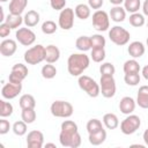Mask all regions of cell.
<instances>
[{"label":"cell","mask_w":148,"mask_h":148,"mask_svg":"<svg viewBox=\"0 0 148 148\" xmlns=\"http://www.w3.org/2000/svg\"><path fill=\"white\" fill-rule=\"evenodd\" d=\"M59 141L62 147L77 148L81 146V135L79 133L77 125L73 120H64L61 123Z\"/></svg>","instance_id":"obj_1"},{"label":"cell","mask_w":148,"mask_h":148,"mask_svg":"<svg viewBox=\"0 0 148 148\" xmlns=\"http://www.w3.org/2000/svg\"><path fill=\"white\" fill-rule=\"evenodd\" d=\"M90 59L84 53H73L67 59V69L72 76H80L89 67Z\"/></svg>","instance_id":"obj_2"},{"label":"cell","mask_w":148,"mask_h":148,"mask_svg":"<svg viewBox=\"0 0 148 148\" xmlns=\"http://www.w3.org/2000/svg\"><path fill=\"white\" fill-rule=\"evenodd\" d=\"M77 83H79V87L88 96H90L92 98L97 97L101 94V88H99L98 83L88 75H80L77 79Z\"/></svg>","instance_id":"obj_3"},{"label":"cell","mask_w":148,"mask_h":148,"mask_svg":"<svg viewBox=\"0 0 148 148\" xmlns=\"http://www.w3.org/2000/svg\"><path fill=\"white\" fill-rule=\"evenodd\" d=\"M45 60V46L37 44L24 52V61L28 65H37Z\"/></svg>","instance_id":"obj_4"},{"label":"cell","mask_w":148,"mask_h":148,"mask_svg":"<svg viewBox=\"0 0 148 148\" xmlns=\"http://www.w3.org/2000/svg\"><path fill=\"white\" fill-rule=\"evenodd\" d=\"M50 111H51L52 116H54L57 118H69L73 114L74 109L69 102L54 101L50 106Z\"/></svg>","instance_id":"obj_5"},{"label":"cell","mask_w":148,"mask_h":148,"mask_svg":"<svg viewBox=\"0 0 148 148\" xmlns=\"http://www.w3.org/2000/svg\"><path fill=\"white\" fill-rule=\"evenodd\" d=\"M130 37H131L130 32L125 28L119 27V25L112 27L110 29V31H109V38H110V40L113 44L118 45V46L126 45L128 43V40H130Z\"/></svg>","instance_id":"obj_6"},{"label":"cell","mask_w":148,"mask_h":148,"mask_svg":"<svg viewBox=\"0 0 148 148\" xmlns=\"http://www.w3.org/2000/svg\"><path fill=\"white\" fill-rule=\"evenodd\" d=\"M141 125V120L136 114H127V117L120 123V131L125 135L135 133Z\"/></svg>","instance_id":"obj_7"},{"label":"cell","mask_w":148,"mask_h":148,"mask_svg":"<svg viewBox=\"0 0 148 148\" xmlns=\"http://www.w3.org/2000/svg\"><path fill=\"white\" fill-rule=\"evenodd\" d=\"M92 27L97 31H106L110 28V16L108 13L97 9L92 14Z\"/></svg>","instance_id":"obj_8"},{"label":"cell","mask_w":148,"mask_h":148,"mask_svg":"<svg viewBox=\"0 0 148 148\" xmlns=\"http://www.w3.org/2000/svg\"><path fill=\"white\" fill-rule=\"evenodd\" d=\"M99 88L101 94L105 98H111L116 95V81L113 76H105L101 75L99 80Z\"/></svg>","instance_id":"obj_9"},{"label":"cell","mask_w":148,"mask_h":148,"mask_svg":"<svg viewBox=\"0 0 148 148\" xmlns=\"http://www.w3.org/2000/svg\"><path fill=\"white\" fill-rule=\"evenodd\" d=\"M16 40L23 46H30L36 40L35 32L29 28H18L15 34Z\"/></svg>","instance_id":"obj_10"},{"label":"cell","mask_w":148,"mask_h":148,"mask_svg":"<svg viewBox=\"0 0 148 148\" xmlns=\"http://www.w3.org/2000/svg\"><path fill=\"white\" fill-rule=\"evenodd\" d=\"M27 75H28V67L25 65L18 62L12 67L8 80L12 83H22V81L27 77Z\"/></svg>","instance_id":"obj_11"},{"label":"cell","mask_w":148,"mask_h":148,"mask_svg":"<svg viewBox=\"0 0 148 148\" xmlns=\"http://www.w3.org/2000/svg\"><path fill=\"white\" fill-rule=\"evenodd\" d=\"M74 10L72 8H64L58 18V24L64 30H69L74 25Z\"/></svg>","instance_id":"obj_12"},{"label":"cell","mask_w":148,"mask_h":148,"mask_svg":"<svg viewBox=\"0 0 148 148\" xmlns=\"http://www.w3.org/2000/svg\"><path fill=\"white\" fill-rule=\"evenodd\" d=\"M44 145V134L40 131H30L27 135V146L29 148H42Z\"/></svg>","instance_id":"obj_13"},{"label":"cell","mask_w":148,"mask_h":148,"mask_svg":"<svg viewBox=\"0 0 148 148\" xmlns=\"http://www.w3.org/2000/svg\"><path fill=\"white\" fill-rule=\"evenodd\" d=\"M22 90V83H6L1 89V95L5 99H13L15 98Z\"/></svg>","instance_id":"obj_14"},{"label":"cell","mask_w":148,"mask_h":148,"mask_svg":"<svg viewBox=\"0 0 148 148\" xmlns=\"http://www.w3.org/2000/svg\"><path fill=\"white\" fill-rule=\"evenodd\" d=\"M17 50V44L14 39H3L0 43V53L3 57H12Z\"/></svg>","instance_id":"obj_15"},{"label":"cell","mask_w":148,"mask_h":148,"mask_svg":"<svg viewBox=\"0 0 148 148\" xmlns=\"http://www.w3.org/2000/svg\"><path fill=\"white\" fill-rule=\"evenodd\" d=\"M135 105H136V102L132 97L125 96L119 102V110L124 114H131L135 110Z\"/></svg>","instance_id":"obj_16"},{"label":"cell","mask_w":148,"mask_h":148,"mask_svg":"<svg viewBox=\"0 0 148 148\" xmlns=\"http://www.w3.org/2000/svg\"><path fill=\"white\" fill-rule=\"evenodd\" d=\"M145 51H146V47L145 45L139 42V40H135V42H132L130 45H128V49H127V52L128 54L133 58V59H136V58H140L145 54Z\"/></svg>","instance_id":"obj_17"},{"label":"cell","mask_w":148,"mask_h":148,"mask_svg":"<svg viewBox=\"0 0 148 148\" xmlns=\"http://www.w3.org/2000/svg\"><path fill=\"white\" fill-rule=\"evenodd\" d=\"M60 58V50L56 45H47L45 47V61L49 64H54Z\"/></svg>","instance_id":"obj_18"},{"label":"cell","mask_w":148,"mask_h":148,"mask_svg":"<svg viewBox=\"0 0 148 148\" xmlns=\"http://www.w3.org/2000/svg\"><path fill=\"white\" fill-rule=\"evenodd\" d=\"M28 5V0H10L9 13L14 15H21Z\"/></svg>","instance_id":"obj_19"},{"label":"cell","mask_w":148,"mask_h":148,"mask_svg":"<svg viewBox=\"0 0 148 148\" xmlns=\"http://www.w3.org/2000/svg\"><path fill=\"white\" fill-rule=\"evenodd\" d=\"M136 104L142 109H148V86H141L136 95Z\"/></svg>","instance_id":"obj_20"},{"label":"cell","mask_w":148,"mask_h":148,"mask_svg":"<svg viewBox=\"0 0 148 148\" xmlns=\"http://www.w3.org/2000/svg\"><path fill=\"white\" fill-rule=\"evenodd\" d=\"M110 18L113 22H123L126 18V10L125 8H123L121 6H114L111 8L110 10Z\"/></svg>","instance_id":"obj_21"},{"label":"cell","mask_w":148,"mask_h":148,"mask_svg":"<svg viewBox=\"0 0 148 148\" xmlns=\"http://www.w3.org/2000/svg\"><path fill=\"white\" fill-rule=\"evenodd\" d=\"M88 139L92 146H99L106 140V131L104 128H102L95 133H90Z\"/></svg>","instance_id":"obj_22"},{"label":"cell","mask_w":148,"mask_h":148,"mask_svg":"<svg viewBox=\"0 0 148 148\" xmlns=\"http://www.w3.org/2000/svg\"><path fill=\"white\" fill-rule=\"evenodd\" d=\"M39 20H40V16L36 10H29L28 13H25V15L23 17V22L28 28H32V27L37 25Z\"/></svg>","instance_id":"obj_23"},{"label":"cell","mask_w":148,"mask_h":148,"mask_svg":"<svg viewBox=\"0 0 148 148\" xmlns=\"http://www.w3.org/2000/svg\"><path fill=\"white\" fill-rule=\"evenodd\" d=\"M18 104L21 109H35L36 106V99L30 94H24L20 97Z\"/></svg>","instance_id":"obj_24"},{"label":"cell","mask_w":148,"mask_h":148,"mask_svg":"<svg viewBox=\"0 0 148 148\" xmlns=\"http://www.w3.org/2000/svg\"><path fill=\"white\" fill-rule=\"evenodd\" d=\"M103 124L108 130H116L119 126V120L114 113H105L103 116Z\"/></svg>","instance_id":"obj_25"},{"label":"cell","mask_w":148,"mask_h":148,"mask_svg":"<svg viewBox=\"0 0 148 148\" xmlns=\"http://www.w3.org/2000/svg\"><path fill=\"white\" fill-rule=\"evenodd\" d=\"M5 22L10 27V29H18L23 23V17L21 15H14L9 13L5 18Z\"/></svg>","instance_id":"obj_26"},{"label":"cell","mask_w":148,"mask_h":148,"mask_svg":"<svg viewBox=\"0 0 148 148\" xmlns=\"http://www.w3.org/2000/svg\"><path fill=\"white\" fill-rule=\"evenodd\" d=\"M74 12L76 17L80 20H87L90 16V7L89 5H86V3H79L75 7Z\"/></svg>","instance_id":"obj_27"},{"label":"cell","mask_w":148,"mask_h":148,"mask_svg":"<svg viewBox=\"0 0 148 148\" xmlns=\"http://www.w3.org/2000/svg\"><path fill=\"white\" fill-rule=\"evenodd\" d=\"M75 46L77 50L82 51V52H86L88 50L91 49V40H90V37L88 36H80L76 42H75Z\"/></svg>","instance_id":"obj_28"},{"label":"cell","mask_w":148,"mask_h":148,"mask_svg":"<svg viewBox=\"0 0 148 148\" xmlns=\"http://www.w3.org/2000/svg\"><path fill=\"white\" fill-rule=\"evenodd\" d=\"M124 73L125 74H130V73H139L140 72V65L135 59H131L125 61L124 64Z\"/></svg>","instance_id":"obj_29"},{"label":"cell","mask_w":148,"mask_h":148,"mask_svg":"<svg viewBox=\"0 0 148 148\" xmlns=\"http://www.w3.org/2000/svg\"><path fill=\"white\" fill-rule=\"evenodd\" d=\"M40 73H42V76H43L44 79L51 80V79H53V77L57 75V68H56V66H53L52 64H49V62H47L46 65H44V66L42 67Z\"/></svg>","instance_id":"obj_30"},{"label":"cell","mask_w":148,"mask_h":148,"mask_svg":"<svg viewBox=\"0 0 148 148\" xmlns=\"http://www.w3.org/2000/svg\"><path fill=\"white\" fill-rule=\"evenodd\" d=\"M13 111H14V108H13L12 103L6 102L5 99L0 101V116H1V118H6V117L12 116Z\"/></svg>","instance_id":"obj_31"},{"label":"cell","mask_w":148,"mask_h":148,"mask_svg":"<svg viewBox=\"0 0 148 148\" xmlns=\"http://www.w3.org/2000/svg\"><path fill=\"white\" fill-rule=\"evenodd\" d=\"M21 118L27 124H32L36 120V111H35V109H22Z\"/></svg>","instance_id":"obj_32"},{"label":"cell","mask_w":148,"mask_h":148,"mask_svg":"<svg viewBox=\"0 0 148 148\" xmlns=\"http://www.w3.org/2000/svg\"><path fill=\"white\" fill-rule=\"evenodd\" d=\"M141 1L140 0H124V8L128 13H136L140 9Z\"/></svg>","instance_id":"obj_33"},{"label":"cell","mask_w":148,"mask_h":148,"mask_svg":"<svg viewBox=\"0 0 148 148\" xmlns=\"http://www.w3.org/2000/svg\"><path fill=\"white\" fill-rule=\"evenodd\" d=\"M130 24L135 28H140L145 24V16L140 13H133L130 15Z\"/></svg>","instance_id":"obj_34"},{"label":"cell","mask_w":148,"mask_h":148,"mask_svg":"<svg viewBox=\"0 0 148 148\" xmlns=\"http://www.w3.org/2000/svg\"><path fill=\"white\" fill-rule=\"evenodd\" d=\"M13 132L14 134L18 135V136H22L27 133L28 131V127H27V123L23 121V120H18V121H15L14 125H13Z\"/></svg>","instance_id":"obj_35"},{"label":"cell","mask_w":148,"mask_h":148,"mask_svg":"<svg viewBox=\"0 0 148 148\" xmlns=\"http://www.w3.org/2000/svg\"><path fill=\"white\" fill-rule=\"evenodd\" d=\"M86 128H87L88 133L90 134V133H95V132L102 130V128H103V125H102L101 120H98V119H96V118H92V119L88 120Z\"/></svg>","instance_id":"obj_36"},{"label":"cell","mask_w":148,"mask_h":148,"mask_svg":"<svg viewBox=\"0 0 148 148\" xmlns=\"http://www.w3.org/2000/svg\"><path fill=\"white\" fill-rule=\"evenodd\" d=\"M91 59L95 62H102L105 59V50L104 47H95L91 49Z\"/></svg>","instance_id":"obj_37"},{"label":"cell","mask_w":148,"mask_h":148,"mask_svg":"<svg viewBox=\"0 0 148 148\" xmlns=\"http://www.w3.org/2000/svg\"><path fill=\"white\" fill-rule=\"evenodd\" d=\"M57 29H58V25L56 24V22L50 21V20L49 21H45L42 24V31L45 35H52V34H54L57 31Z\"/></svg>","instance_id":"obj_38"},{"label":"cell","mask_w":148,"mask_h":148,"mask_svg":"<svg viewBox=\"0 0 148 148\" xmlns=\"http://www.w3.org/2000/svg\"><path fill=\"white\" fill-rule=\"evenodd\" d=\"M124 81L127 86H138L140 82V74L139 73H130V74H125L124 76Z\"/></svg>","instance_id":"obj_39"},{"label":"cell","mask_w":148,"mask_h":148,"mask_svg":"<svg viewBox=\"0 0 148 148\" xmlns=\"http://www.w3.org/2000/svg\"><path fill=\"white\" fill-rule=\"evenodd\" d=\"M90 40H91V49L105 46V38L99 34H95V35L90 36Z\"/></svg>","instance_id":"obj_40"},{"label":"cell","mask_w":148,"mask_h":148,"mask_svg":"<svg viewBox=\"0 0 148 148\" xmlns=\"http://www.w3.org/2000/svg\"><path fill=\"white\" fill-rule=\"evenodd\" d=\"M99 72H101V75L113 76V74H114V72H116V68H114V66H113L111 62H104V64L101 65Z\"/></svg>","instance_id":"obj_41"},{"label":"cell","mask_w":148,"mask_h":148,"mask_svg":"<svg viewBox=\"0 0 148 148\" xmlns=\"http://www.w3.org/2000/svg\"><path fill=\"white\" fill-rule=\"evenodd\" d=\"M50 5L56 10H62L66 6V0H50Z\"/></svg>","instance_id":"obj_42"},{"label":"cell","mask_w":148,"mask_h":148,"mask_svg":"<svg viewBox=\"0 0 148 148\" xmlns=\"http://www.w3.org/2000/svg\"><path fill=\"white\" fill-rule=\"evenodd\" d=\"M9 128H10V124L8 120H6L5 118L0 119V134L3 135L6 133L9 132Z\"/></svg>","instance_id":"obj_43"},{"label":"cell","mask_w":148,"mask_h":148,"mask_svg":"<svg viewBox=\"0 0 148 148\" xmlns=\"http://www.w3.org/2000/svg\"><path fill=\"white\" fill-rule=\"evenodd\" d=\"M10 27L6 23V22H2L1 24H0V37H2V38H6L7 36H9V34H10Z\"/></svg>","instance_id":"obj_44"},{"label":"cell","mask_w":148,"mask_h":148,"mask_svg":"<svg viewBox=\"0 0 148 148\" xmlns=\"http://www.w3.org/2000/svg\"><path fill=\"white\" fill-rule=\"evenodd\" d=\"M88 5L92 9H99L103 6V0H88Z\"/></svg>","instance_id":"obj_45"},{"label":"cell","mask_w":148,"mask_h":148,"mask_svg":"<svg viewBox=\"0 0 148 148\" xmlns=\"http://www.w3.org/2000/svg\"><path fill=\"white\" fill-rule=\"evenodd\" d=\"M142 10H143V14L148 16V0H145V2L142 5Z\"/></svg>","instance_id":"obj_46"},{"label":"cell","mask_w":148,"mask_h":148,"mask_svg":"<svg viewBox=\"0 0 148 148\" xmlns=\"http://www.w3.org/2000/svg\"><path fill=\"white\" fill-rule=\"evenodd\" d=\"M142 76H143L146 80H148V65H146V66L142 68Z\"/></svg>","instance_id":"obj_47"},{"label":"cell","mask_w":148,"mask_h":148,"mask_svg":"<svg viewBox=\"0 0 148 148\" xmlns=\"http://www.w3.org/2000/svg\"><path fill=\"white\" fill-rule=\"evenodd\" d=\"M142 138H143V141H145V143H146V146H148V128L143 132V135H142Z\"/></svg>","instance_id":"obj_48"},{"label":"cell","mask_w":148,"mask_h":148,"mask_svg":"<svg viewBox=\"0 0 148 148\" xmlns=\"http://www.w3.org/2000/svg\"><path fill=\"white\" fill-rule=\"evenodd\" d=\"M109 1H110V3H112L114 6H120L124 2V0H109Z\"/></svg>","instance_id":"obj_49"},{"label":"cell","mask_w":148,"mask_h":148,"mask_svg":"<svg viewBox=\"0 0 148 148\" xmlns=\"http://www.w3.org/2000/svg\"><path fill=\"white\" fill-rule=\"evenodd\" d=\"M45 147H53V148H56V145L54 143H46Z\"/></svg>","instance_id":"obj_50"},{"label":"cell","mask_w":148,"mask_h":148,"mask_svg":"<svg viewBox=\"0 0 148 148\" xmlns=\"http://www.w3.org/2000/svg\"><path fill=\"white\" fill-rule=\"evenodd\" d=\"M146 44H147V47H148V37H147V40H146Z\"/></svg>","instance_id":"obj_51"},{"label":"cell","mask_w":148,"mask_h":148,"mask_svg":"<svg viewBox=\"0 0 148 148\" xmlns=\"http://www.w3.org/2000/svg\"><path fill=\"white\" fill-rule=\"evenodd\" d=\"M0 1H1V2H6L7 0H0Z\"/></svg>","instance_id":"obj_52"},{"label":"cell","mask_w":148,"mask_h":148,"mask_svg":"<svg viewBox=\"0 0 148 148\" xmlns=\"http://www.w3.org/2000/svg\"><path fill=\"white\" fill-rule=\"evenodd\" d=\"M147 27H148V21H147Z\"/></svg>","instance_id":"obj_53"}]
</instances>
